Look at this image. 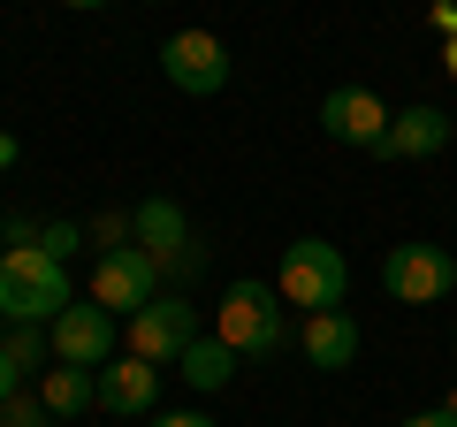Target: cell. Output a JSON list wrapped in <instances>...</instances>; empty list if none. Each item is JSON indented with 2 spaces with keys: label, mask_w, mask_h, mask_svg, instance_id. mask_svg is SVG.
<instances>
[{
  "label": "cell",
  "mask_w": 457,
  "mask_h": 427,
  "mask_svg": "<svg viewBox=\"0 0 457 427\" xmlns=\"http://www.w3.org/2000/svg\"><path fill=\"white\" fill-rule=\"evenodd\" d=\"M0 427H54V412H46V397L16 389V397H8V405H0Z\"/></svg>",
  "instance_id": "cell-17"
},
{
  "label": "cell",
  "mask_w": 457,
  "mask_h": 427,
  "mask_svg": "<svg viewBox=\"0 0 457 427\" xmlns=\"http://www.w3.org/2000/svg\"><path fill=\"white\" fill-rule=\"evenodd\" d=\"M161 77L176 84V92H191V99H213L228 84V46L213 31H176L161 46Z\"/></svg>",
  "instance_id": "cell-10"
},
{
  "label": "cell",
  "mask_w": 457,
  "mask_h": 427,
  "mask_svg": "<svg viewBox=\"0 0 457 427\" xmlns=\"http://www.w3.org/2000/svg\"><path fill=\"white\" fill-rule=\"evenodd\" d=\"M213 336H221L237 359H267V351H282V336H290V306H282V290H267V282H228L221 306H213Z\"/></svg>",
  "instance_id": "cell-2"
},
{
  "label": "cell",
  "mask_w": 457,
  "mask_h": 427,
  "mask_svg": "<svg viewBox=\"0 0 457 427\" xmlns=\"http://www.w3.org/2000/svg\"><path fill=\"white\" fill-rule=\"evenodd\" d=\"M297 344H305V359L320 366V374H343V366L359 359V344H366V336H359V321H351V313L336 306V313H305Z\"/></svg>",
  "instance_id": "cell-12"
},
{
  "label": "cell",
  "mask_w": 457,
  "mask_h": 427,
  "mask_svg": "<svg viewBox=\"0 0 457 427\" xmlns=\"http://www.w3.org/2000/svg\"><path fill=\"white\" fill-rule=\"evenodd\" d=\"M130 230H137V245L153 252L161 282H191L198 267H206V245L191 237V222H183V206H176V198H145V206L130 214Z\"/></svg>",
  "instance_id": "cell-6"
},
{
  "label": "cell",
  "mask_w": 457,
  "mask_h": 427,
  "mask_svg": "<svg viewBox=\"0 0 457 427\" xmlns=\"http://www.w3.org/2000/svg\"><path fill=\"white\" fill-rule=\"evenodd\" d=\"M122 344H130L137 359H153V366H176L183 351L198 344V306L183 290H161L153 306H137L130 321H122Z\"/></svg>",
  "instance_id": "cell-4"
},
{
  "label": "cell",
  "mask_w": 457,
  "mask_h": 427,
  "mask_svg": "<svg viewBox=\"0 0 457 427\" xmlns=\"http://www.w3.org/2000/svg\"><path fill=\"white\" fill-rule=\"evenodd\" d=\"M69 8H107V0H69Z\"/></svg>",
  "instance_id": "cell-23"
},
{
  "label": "cell",
  "mask_w": 457,
  "mask_h": 427,
  "mask_svg": "<svg viewBox=\"0 0 457 427\" xmlns=\"http://www.w3.org/2000/svg\"><path fill=\"white\" fill-rule=\"evenodd\" d=\"M275 290H282V306H297V313H336L343 290H351V260H343V245H328V237H297V245H282Z\"/></svg>",
  "instance_id": "cell-3"
},
{
  "label": "cell",
  "mask_w": 457,
  "mask_h": 427,
  "mask_svg": "<svg viewBox=\"0 0 457 427\" xmlns=\"http://www.w3.org/2000/svg\"><path fill=\"white\" fill-rule=\"evenodd\" d=\"M442 412H457V389H450V397H442Z\"/></svg>",
  "instance_id": "cell-24"
},
{
  "label": "cell",
  "mask_w": 457,
  "mask_h": 427,
  "mask_svg": "<svg viewBox=\"0 0 457 427\" xmlns=\"http://www.w3.org/2000/svg\"><path fill=\"white\" fill-rule=\"evenodd\" d=\"M404 427H457V412H411Z\"/></svg>",
  "instance_id": "cell-21"
},
{
  "label": "cell",
  "mask_w": 457,
  "mask_h": 427,
  "mask_svg": "<svg viewBox=\"0 0 457 427\" xmlns=\"http://www.w3.org/2000/svg\"><path fill=\"white\" fill-rule=\"evenodd\" d=\"M99 405H107V412H122V420L153 412V405H161V366H153V359H137V351L107 359V366H99Z\"/></svg>",
  "instance_id": "cell-11"
},
{
  "label": "cell",
  "mask_w": 457,
  "mask_h": 427,
  "mask_svg": "<svg viewBox=\"0 0 457 427\" xmlns=\"http://www.w3.org/2000/svg\"><path fill=\"white\" fill-rule=\"evenodd\" d=\"M0 252H8V230H0Z\"/></svg>",
  "instance_id": "cell-25"
},
{
  "label": "cell",
  "mask_w": 457,
  "mask_h": 427,
  "mask_svg": "<svg viewBox=\"0 0 457 427\" xmlns=\"http://www.w3.org/2000/svg\"><path fill=\"white\" fill-rule=\"evenodd\" d=\"M16 389H23V366L8 359V344H0V405H8V397H16Z\"/></svg>",
  "instance_id": "cell-19"
},
{
  "label": "cell",
  "mask_w": 457,
  "mask_h": 427,
  "mask_svg": "<svg viewBox=\"0 0 457 427\" xmlns=\"http://www.w3.org/2000/svg\"><path fill=\"white\" fill-rule=\"evenodd\" d=\"M450 146V115L442 107H396V122H389V161H435V153Z\"/></svg>",
  "instance_id": "cell-13"
},
{
  "label": "cell",
  "mask_w": 457,
  "mask_h": 427,
  "mask_svg": "<svg viewBox=\"0 0 457 427\" xmlns=\"http://www.w3.org/2000/svg\"><path fill=\"white\" fill-rule=\"evenodd\" d=\"M153 427H221V420H206V412H153Z\"/></svg>",
  "instance_id": "cell-20"
},
{
  "label": "cell",
  "mask_w": 457,
  "mask_h": 427,
  "mask_svg": "<svg viewBox=\"0 0 457 427\" xmlns=\"http://www.w3.org/2000/svg\"><path fill=\"white\" fill-rule=\"evenodd\" d=\"M176 374L191 381V389H228V381H237V351H228L221 336H198V344L176 359Z\"/></svg>",
  "instance_id": "cell-15"
},
{
  "label": "cell",
  "mask_w": 457,
  "mask_h": 427,
  "mask_svg": "<svg viewBox=\"0 0 457 427\" xmlns=\"http://www.w3.org/2000/svg\"><path fill=\"white\" fill-rule=\"evenodd\" d=\"M77 245H84V230H77V222H46V237H38V252H54V260H69Z\"/></svg>",
  "instance_id": "cell-18"
},
{
  "label": "cell",
  "mask_w": 457,
  "mask_h": 427,
  "mask_svg": "<svg viewBox=\"0 0 457 427\" xmlns=\"http://www.w3.org/2000/svg\"><path fill=\"white\" fill-rule=\"evenodd\" d=\"M38 397H46V412H54V420H77L84 405H99V366H46Z\"/></svg>",
  "instance_id": "cell-14"
},
{
  "label": "cell",
  "mask_w": 457,
  "mask_h": 427,
  "mask_svg": "<svg viewBox=\"0 0 457 427\" xmlns=\"http://www.w3.org/2000/svg\"><path fill=\"white\" fill-rule=\"evenodd\" d=\"M389 122H396V107H381V92H366V84H336V92L320 99V130L336 138V146L381 153L389 146Z\"/></svg>",
  "instance_id": "cell-8"
},
{
  "label": "cell",
  "mask_w": 457,
  "mask_h": 427,
  "mask_svg": "<svg viewBox=\"0 0 457 427\" xmlns=\"http://www.w3.org/2000/svg\"><path fill=\"white\" fill-rule=\"evenodd\" d=\"M62 306H77L69 260H54V252H38V245L0 252V321H38V329H54Z\"/></svg>",
  "instance_id": "cell-1"
},
{
  "label": "cell",
  "mask_w": 457,
  "mask_h": 427,
  "mask_svg": "<svg viewBox=\"0 0 457 427\" xmlns=\"http://www.w3.org/2000/svg\"><path fill=\"white\" fill-rule=\"evenodd\" d=\"M381 290H389L396 306H442V297L457 290V260L442 245H427V237L389 245V260H381Z\"/></svg>",
  "instance_id": "cell-7"
},
{
  "label": "cell",
  "mask_w": 457,
  "mask_h": 427,
  "mask_svg": "<svg viewBox=\"0 0 457 427\" xmlns=\"http://www.w3.org/2000/svg\"><path fill=\"white\" fill-rule=\"evenodd\" d=\"M161 290H168V282H161V267H153V252L137 245V237H130V245H107L92 260V297L114 313V321H130V313L153 306Z\"/></svg>",
  "instance_id": "cell-5"
},
{
  "label": "cell",
  "mask_w": 457,
  "mask_h": 427,
  "mask_svg": "<svg viewBox=\"0 0 457 427\" xmlns=\"http://www.w3.org/2000/svg\"><path fill=\"white\" fill-rule=\"evenodd\" d=\"M114 344H122V321H114L99 297L54 313V359H62V366H107Z\"/></svg>",
  "instance_id": "cell-9"
},
{
  "label": "cell",
  "mask_w": 457,
  "mask_h": 427,
  "mask_svg": "<svg viewBox=\"0 0 457 427\" xmlns=\"http://www.w3.org/2000/svg\"><path fill=\"white\" fill-rule=\"evenodd\" d=\"M8 359L31 374V366L54 359V329H38V321H8Z\"/></svg>",
  "instance_id": "cell-16"
},
{
  "label": "cell",
  "mask_w": 457,
  "mask_h": 427,
  "mask_svg": "<svg viewBox=\"0 0 457 427\" xmlns=\"http://www.w3.org/2000/svg\"><path fill=\"white\" fill-rule=\"evenodd\" d=\"M0 168H16V138L8 130H0Z\"/></svg>",
  "instance_id": "cell-22"
},
{
  "label": "cell",
  "mask_w": 457,
  "mask_h": 427,
  "mask_svg": "<svg viewBox=\"0 0 457 427\" xmlns=\"http://www.w3.org/2000/svg\"><path fill=\"white\" fill-rule=\"evenodd\" d=\"M145 8H161V0H145Z\"/></svg>",
  "instance_id": "cell-26"
}]
</instances>
